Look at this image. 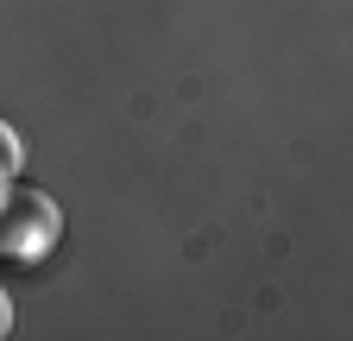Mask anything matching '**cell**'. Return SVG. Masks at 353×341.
Listing matches in <instances>:
<instances>
[{"label": "cell", "mask_w": 353, "mask_h": 341, "mask_svg": "<svg viewBox=\"0 0 353 341\" xmlns=\"http://www.w3.org/2000/svg\"><path fill=\"white\" fill-rule=\"evenodd\" d=\"M57 234H63V208L44 190L7 184V202H0V260H38L44 246H57Z\"/></svg>", "instance_id": "obj_1"}, {"label": "cell", "mask_w": 353, "mask_h": 341, "mask_svg": "<svg viewBox=\"0 0 353 341\" xmlns=\"http://www.w3.org/2000/svg\"><path fill=\"white\" fill-rule=\"evenodd\" d=\"M19 164H26V146H19L13 126L0 120V184H13V177H19Z\"/></svg>", "instance_id": "obj_2"}, {"label": "cell", "mask_w": 353, "mask_h": 341, "mask_svg": "<svg viewBox=\"0 0 353 341\" xmlns=\"http://www.w3.org/2000/svg\"><path fill=\"white\" fill-rule=\"evenodd\" d=\"M13 329V304H7V291H0V335Z\"/></svg>", "instance_id": "obj_3"}]
</instances>
